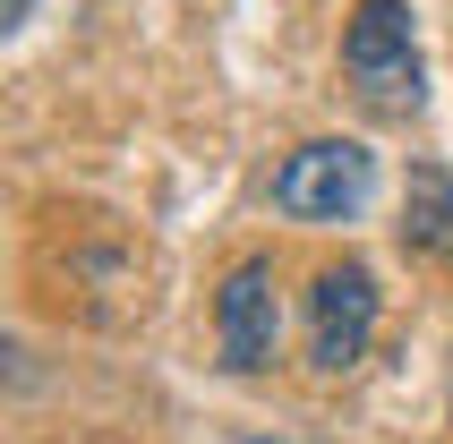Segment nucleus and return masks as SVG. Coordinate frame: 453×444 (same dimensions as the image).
Here are the masks:
<instances>
[{"label": "nucleus", "mask_w": 453, "mask_h": 444, "mask_svg": "<svg viewBox=\"0 0 453 444\" xmlns=\"http://www.w3.org/2000/svg\"><path fill=\"white\" fill-rule=\"evenodd\" d=\"M342 77L351 95L377 111V120H411L419 111V34H411L403 0H359L351 26H342Z\"/></svg>", "instance_id": "obj_1"}, {"label": "nucleus", "mask_w": 453, "mask_h": 444, "mask_svg": "<svg viewBox=\"0 0 453 444\" xmlns=\"http://www.w3.org/2000/svg\"><path fill=\"white\" fill-rule=\"evenodd\" d=\"M214 350L231 376H265L282 359V273L274 256H240L214 282Z\"/></svg>", "instance_id": "obj_2"}, {"label": "nucleus", "mask_w": 453, "mask_h": 444, "mask_svg": "<svg viewBox=\"0 0 453 444\" xmlns=\"http://www.w3.org/2000/svg\"><path fill=\"white\" fill-rule=\"evenodd\" d=\"M368 197H377V154L359 137H317L274 172V205L291 222H351Z\"/></svg>", "instance_id": "obj_3"}, {"label": "nucleus", "mask_w": 453, "mask_h": 444, "mask_svg": "<svg viewBox=\"0 0 453 444\" xmlns=\"http://www.w3.org/2000/svg\"><path fill=\"white\" fill-rule=\"evenodd\" d=\"M377 273L359 265V256H342V265H326L317 282H308V368L317 376H351L359 359H368V342H377Z\"/></svg>", "instance_id": "obj_4"}, {"label": "nucleus", "mask_w": 453, "mask_h": 444, "mask_svg": "<svg viewBox=\"0 0 453 444\" xmlns=\"http://www.w3.org/2000/svg\"><path fill=\"white\" fill-rule=\"evenodd\" d=\"M403 248H411V256L453 265V172H445V163H411V188H403Z\"/></svg>", "instance_id": "obj_5"}, {"label": "nucleus", "mask_w": 453, "mask_h": 444, "mask_svg": "<svg viewBox=\"0 0 453 444\" xmlns=\"http://www.w3.org/2000/svg\"><path fill=\"white\" fill-rule=\"evenodd\" d=\"M35 18V0H0V26H26Z\"/></svg>", "instance_id": "obj_6"}, {"label": "nucleus", "mask_w": 453, "mask_h": 444, "mask_svg": "<svg viewBox=\"0 0 453 444\" xmlns=\"http://www.w3.org/2000/svg\"><path fill=\"white\" fill-rule=\"evenodd\" d=\"M257 444H274V436H257Z\"/></svg>", "instance_id": "obj_7"}]
</instances>
